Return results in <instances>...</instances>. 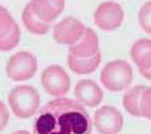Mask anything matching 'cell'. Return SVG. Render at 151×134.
I'll use <instances>...</instances> for the list:
<instances>
[{"label":"cell","instance_id":"4fadbf2b","mask_svg":"<svg viewBox=\"0 0 151 134\" xmlns=\"http://www.w3.org/2000/svg\"><path fill=\"white\" fill-rule=\"evenodd\" d=\"M131 56L139 69L151 67V40L142 38L134 42L131 48Z\"/></svg>","mask_w":151,"mask_h":134},{"label":"cell","instance_id":"7402d4cb","mask_svg":"<svg viewBox=\"0 0 151 134\" xmlns=\"http://www.w3.org/2000/svg\"><path fill=\"white\" fill-rule=\"evenodd\" d=\"M12 134H30V133L28 131H27V130H18V131H16Z\"/></svg>","mask_w":151,"mask_h":134},{"label":"cell","instance_id":"9a60e30c","mask_svg":"<svg viewBox=\"0 0 151 134\" xmlns=\"http://www.w3.org/2000/svg\"><path fill=\"white\" fill-rule=\"evenodd\" d=\"M146 87L144 86H136L131 88L125 92L123 96V105L131 115L134 117H141L140 114V99L143 91Z\"/></svg>","mask_w":151,"mask_h":134},{"label":"cell","instance_id":"8fae6325","mask_svg":"<svg viewBox=\"0 0 151 134\" xmlns=\"http://www.w3.org/2000/svg\"><path fill=\"white\" fill-rule=\"evenodd\" d=\"M29 4L41 21L51 24L65 10V0H31Z\"/></svg>","mask_w":151,"mask_h":134},{"label":"cell","instance_id":"ffe728a7","mask_svg":"<svg viewBox=\"0 0 151 134\" xmlns=\"http://www.w3.org/2000/svg\"><path fill=\"white\" fill-rule=\"evenodd\" d=\"M9 119H10V114L7 107L2 101H0V131H2L7 126Z\"/></svg>","mask_w":151,"mask_h":134},{"label":"cell","instance_id":"9c48e42d","mask_svg":"<svg viewBox=\"0 0 151 134\" xmlns=\"http://www.w3.org/2000/svg\"><path fill=\"white\" fill-rule=\"evenodd\" d=\"M74 96L76 101L83 106L96 107L101 102L104 92L95 81L83 79L75 85Z\"/></svg>","mask_w":151,"mask_h":134},{"label":"cell","instance_id":"277c9868","mask_svg":"<svg viewBox=\"0 0 151 134\" xmlns=\"http://www.w3.org/2000/svg\"><path fill=\"white\" fill-rule=\"evenodd\" d=\"M37 71V58L29 52H19L9 58L6 74L12 81L24 82L31 79Z\"/></svg>","mask_w":151,"mask_h":134},{"label":"cell","instance_id":"52a82bcc","mask_svg":"<svg viewBox=\"0 0 151 134\" xmlns=\"http://www.w3.org/2000/svg\"><path fill=\"white\" fill-rule=\"evenodd\" d=\"M86 28L84 24L78 19L67 17L54 26V39L58 44L71 46L84 35Z\"/></svg>","mask_w":151,"mask_h":134},{"label":"cell","instance_id":"30bf717a","mask_svg":"<svg viewBox=\"0 0 151 134\" xmlns=\"http://www.w3.org/2000/svg\"><path fill=\"white\" fill-rule=\"evenodd\" d=\"M99 38L94 29L86 28L84 35L71 46H69V53L80 58H89L96 56L99 51Z\"/></svg>","mask_w":151,"mask_h":134},{"label":"cell","instance_id":"d6986e66","mask_svg":"<svg viewBox=\"0 0 151 134\" xmlns=\"http://www.w3.org/2000/svg\"><path fill=\"white\" fill-rule=\"evenodd\" d=\"M141 117L151 120V88L146 87L140 99Z\"/></svg>","mask_w":151,"mask_h":134},{"label":"cell","instance_id":"7a4b0ae2","mask_svg":"<svg viewBox=\"0 0 151 134\" xmlns=\"http://www.w3.org/2000/svg\"><path fill=\"white\" fill-rule=\"evenodd\" d=\"M8 101L13 114L19 119L25 120L38 112L40 95L37 89L31 86H16L9 92Z\"/></svg>","mask_w":151,"mask_h":134},{"label":"cell","instance_id":"ba28073f","mask_svg":"<svg viewBox=\"0 0 151 134\" xmlns=\"http://www.w3.org/2000/svg\"><path fill=\"white\" fill-rule=\"evenodd\" d=\"M94 124L101 134H118L123 127V116L117 108L104 106L95 113Z\"/></svg>","mask_w":151,"mask_h":134},{"label":"cell","instance_id":"e0dca14e","mask_svg":"<svg viewBox=\"0 0 151 134\" xmlns=\"http://www.w3.org/2000/svg\"><path fill=\"white\" fill-rule=\"evenodd\" d=\"M137 18H139V25L142 30L145 31L146 33L151 34V0L145 2L141 6Z\"/></svg>","mask_w":151,"mask_h":134},{"label":"cell","instance_id":"7c38bea8","mask_svg":"<svg viewBox=\"0 0 151 134\" xmlns=\"http://www.w3.org/2000/svg\"><path fill=\"white\" fill-rule=\"evenodd\" d=\"M101 60V55L99 52L89 58H80L69 53L67 56V64L73 73L78 75H86L95 72L98 69Z\"/></svg>","mask_w":151,"mask_h":134},{"label":"cell","instance_id":"6da1fadb","mask_svg":"<svg viewBox=\"0 0 151 134\" xmlns=\"http://www.w3.org/2000/svg\"><path fill=\"white\" fill-rule=\"evenodd\" d=\"M92 120L83 105L70 98L51 100L38 111L33 134H91Z\"/></svg>","mask_w":151,"mask_h":134},{"label":"cell","instance_id":"2e32d148","mask_svg":"<svg viewBox=\"0 0 151 134\" xmlns=\"http://www.w3.org/2000/svg\"><path fill=\"white\" fill-rule=\"evenodd\" d=\"M21 40V30L18 24L16 22L14 26L9 32L0 38V51L1 52H9L18 46Z\"/></svg>","mask_w":151,"mask_h":134},{"label":"cell","instance_id":"5b68a950","mask_svg":"<svg viewBox=\"0 0 151 134\" xmlns=\"http://www.w3.org/2000/svg\"><path fill=\"white\" fill-rule=\"evenodd\" d=\"M41 85L48 93L55 97H62L70 88V77L62 66L53 64L41 73Z\"/></svg>","mask_w":151,"mask_h":134},{"label":"cell","instance_id":"ac0fdd59","mask_svg":"<svg viewBox=\"0 0 151 134\" xmlns=\"http://www.w3.org/2000/svg\"><path fill=\"white\" fill-rule=\"evenodd\" d=\"M16 24L7 9L0 5V38L5 36Z\"/></svg>","mask_w":151,"mask_h":134},{"label":"cell","instance_id":"44dd1931","mask_svg":"<svg viewBox=\"0 0 151 134\" xmlns=\"http://www.w3.org/2000/svg\"><path fill=\"white\" fill-rule=\"evenodd\" d=\"M139 73L141 74L142 77H144L147 80H150L151 81V67L150 68H146V69H139Z\"/></svg>","mask_w":151,"mask_h":134},{"label":"cell","instance_id":"3957f363","mask_svg":"<svg viewBox=\"0 0 151 134\" xmlns=\"http://www.w3.org/2000/svg\"><path fill=\"white\" fill-rule=\"evenodd\" d=\"M102 86L111 91H121L133 82V68L125 60L116 59L106 63L101 72Z\"/></svg>","mask_w":151,"mask_h":134},{"label":"cell","instance_id":"5bb4252c","mask_svg":"<svg viewBox=\"0 0 151 134\" xmlns=\"http://www.w3.org/2000/svg\"><path fill=\"white\" fill-rule=\"evenodd\" d=\"M22 21L24 27L30 33L35 35H45L50 29V24L41 21L39 18L32 12L29 2L25 5L22 10Z\"/></svg>","mask_w":151,"mask_h":134},{"label":"cell","instance_id":"8992f818","mask_svg":"<svg viewBox=\"0 0 151 134\" xmlns=\"http://www.w3.org/2000/svg\"><path fill=\"white\" fill-rule=\"evenodd\" d=\"M124 20L122 6L115 1L101 3L95 11L94 21L98 27L105 31H112L119 28Z\"/></svg>","mask_w":151,"mask_h":134}]
</instances>
